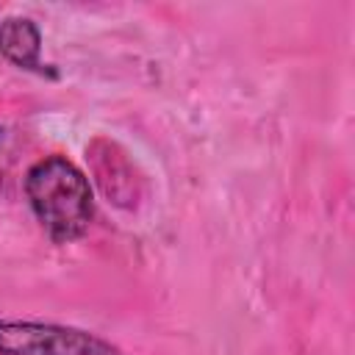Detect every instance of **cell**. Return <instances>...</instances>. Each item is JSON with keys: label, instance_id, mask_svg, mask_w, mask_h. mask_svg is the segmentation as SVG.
I'll return each instance as SVG.
<instances>
[{"label": "cell", "instance_id": "2", "mask_svg": "<svg viewBox=\"0 0 355 355\" xmlns=\"http://www.w3.org/2000/svg\"><path fill=\"white\" fill-rule=\"evenodd\" d=\"M0 355H128L80 327L31 319H0Z\"/></svg>", "mask_w": 355, "mask_h": 355}, {"label": "cell", "instance_id": "3", "mask_svg": "<svg viewBox=\"0 0 355 355\" xmlns=\"http://www.w3.org/2000/svg\"><path fill=\"white\" fill-rule=\"evenodd\" d=\"M0 53L19 69L47 72V64H42V31L28 17H6L0 22Z\"/></svg>", "mask_w": 355, "mask_h": 355}, {"label": "cell", "instance_id": "1", "mask_svg": "<svg viewBox=\"0 0 355 355\" xmlns=\"http://www.w3.org/2000/svg\"><path fill=\"white\" fill-rule=\"evenodd\" d=\"M25 197L39 225L55 244L78 241L94 219L89 178L64 155H47L28 169Z\"/></svg>", "mask_w": 355, "mask_h": 355}]
</instances>
